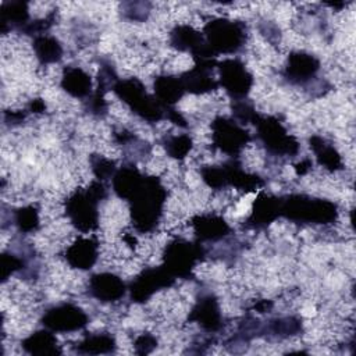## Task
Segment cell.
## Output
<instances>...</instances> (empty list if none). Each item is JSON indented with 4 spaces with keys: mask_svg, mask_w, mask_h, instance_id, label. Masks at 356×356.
<instances>
[{
    "mask_svg": "<svg viewBox=\"0 0 356 356\" xmlns=\"http://www.w3.org/2000/svg\"><path fill=\"white\" fill-rule=\"evenodd\" d=\"M167 192L157 177L143 178L142 185L132 195L129 202L131 218L135 229L140 234L150 232L163 216Z\"/></svg>",
    "mask_w": 356,
    "mask_h": 356,
    "instance_id": "6da1fadb",
    "label": "cell"
},
{
    "mask_svg": "<svg viewBox=\"0 0 356 356\" xmlns=\"http://www.w3.org/2000/svg\"><path fill=\"white\" fill-rule=\"evenodd\" d=\"M107 186L102 181H93L83 189L72 192L64 203V210L71 224L88 234L99 227V203L106 199Z\"/></svg>",
    "mask_w": 356,
    "mask_h": 356,
    "instance_id": "7a4b0ae2",
    "label": "cell"
},
{
    "mask_svg": "<svg viewBox=\"0 0 356 356\" xmlns=\"http://www.w3.org/2000/svg\"><path fill=\"white\" fill-rule=\"evenodd\" d=\"M281 217L293 222L328 225L337 220L338 207L327 199L295 193L281 196Z\"/></svg>",
    "mask_w": 356,
    "mask_h": 356,
    "instance_id": "3957f363",
    "label": "cell"
},
{
    "mask_svg": "<svg viewBox=\"0 0 356 356\" xmlns=\"http://www.w3.org/2000/svg\"><path fill=\"white\" fill-rule=\"evenodd\" d=\"M115 96L129 107V110L147 122H159L165 118L167 108H164L154 95L147 93L145 85L138 78L117 79L113 86Z\"/></svg>",
    "mask_w": 356,
    "mask_h": 356,
    "instance_id": "277c9868",
    "label": "cell"
},
{
    "mask_svg": "<svg viewBox=\"0 0 356 356\" xmlns=\"http://www.w3.org/2000/svg\"><path fill=\"white\" fill-rule=\"evenodd\" d=\"M200 175L203 182L211 189L232 186L238 191L252 192L264 186V179L257 174L245 171L236 159L225 161L221 165L202 167Z\"/></svg>",
    "mask_w": 356,
    "mask_h": 356,
    "instance_id": "5b68a950",
    "label": "cell"
},
{
    "mask_svg": "<svg viewBox=\"0 0 356 356\" xmlns=\"http://www.w3.org/2000/svg\"><path fill=\"white\" fill-rule=\"evenodd\" d=\"M204 43L210 53L217 57L218 54H234L239 51L246 42V25L236 19L213 18L206 22L203 32Z\"/></svg>",
    "mask_w": 356,
    "mask_h": 356,
    "instance_id": "8992f818",
    "label": "cell"
},
{
    "mask_svg": "<svg viewBox=\"0 0 356 356\" xmlns=\"http://www.w3.org/2000/svg\"><path fill=\"white\" fill-rule=\"evenodd\" d=\"M206 256V249L199 242L185 239L171 241L163 252V267L175 278H189L195 266Z\"/></svg>",
    "mask_w": 356,
    "mask_h": 356,
    "instance_id": "52a82bcc",
    "label": "cell"
},
{
    "mask_svg": "<svg viewBox=\"0 0 356 356\" xmlns=\"http://www.w3.org/2000/svg\"><path fill=\"white\" fill-rule=\"evenodd\" d=\"M256 136L264 146L266 152L275 157H289L299 152V142L289 135L282 122L274 115H260L254 122Z\"/></svg>",
    "mask_w": 356,
    "mask_h": 356,
    "instance_id": "ba28073f",
    "label": "cell"
},
{
    "mask_svg": "<svg viewBox=\"0 0 356 356\" xmlns=\"http://www.w3.org/2000/svg\"><path fill=\"white\" fill-rule=\"evenodd\" d=\"M250 139V132L234 118L218 115L211 122L213 146L232 159L238 157Z\"/></svg>",
    "mask_w": 356,
    "mask_h": 356,
    "instance_id": "9c48e42d",
    "label": "cell"
},
{
    "mask_svg": "<svg viewBox=\"0 0 356 356\" xmlns=\"http://www.w3.org/2000/svg\"><path fill=\"white\" fill-rule=\"evenodd\" d=\"M218 68V86H221L227 95L235 100L246 99L252 86L253 75L239 58H225L217 61Z\"/></svg>",
    "mask_w": 356,
    "mask_h": 356,
    "instance_id": "30bf717a",
    "label": "cell"
},
{
    "mask_svg": "<svg viewBox=\"0 0 356 356\" xmlns=\"http://www.w3.org/2000/svg\"><path fill=\"white\" fill-rule=\"evenodd\" d=\"M40 323L44 328L53 332H75L85 328L89 323L88 314L76 305L64 302L49 307L42 318Z\"/></svg>",
    "mask_w": 356,
    "mask_h": 356,
    "instance_id": "8fae6325",
    "label": "cell"
},
{
    "mask_svg": "<svg viewBox=\"0 0 356 356\" xmlns=\"http://www.w3.org/2000/svg\"><path fill=\"white\" fill-rule=\"evenodd\" d=\"M172 277L163 266L150 267L142 270L128 285L131 299L136 303L149 300L157 291L167 289L175 282Z\"/></svg>",
    "mask_w": 356,
    "mask_h": 356,
    "instance_id": "7c38bea8",
    "label": "cell"
},
{
    "mask_svg": "<svg viewBox=\"0 0 356 356\" xmlns=\"http://www.w3.org/2000/svg\"><path fill=\"white\" fill-rule=\"evenodd\" d=\"M320 65V60L312 53L296 50L288 56L282 75L289 83L303 86L316 78Z\"/></svg>",
    "mask_w": 356,
    "mask_h": 356,
    "instance_id": "4fadbf2b",
    "label": "cell"
},
{
    "mask_svg": "<svg viewBox=\"0 0 356 356\" xmlns=\"http://www.w3.org/2000/svg\"><path fill=\"white\" fill-rule=\"evenodd\" d=\"M128 285L114 273H97L89 278V295L102 303H114L125 296Z\"/></svg>",
    "mask_w": 356,
    "mask_h": 356,
    "instance_id": "5bb4252c",
    "label": "cell"
},
{
    "mask_svg": "<svg viewBox=\"0 0 356 356\" xmlns=\"http://www.w3.org/2000/svg\"><path fill=\"white\" fill-rule=\"evenodd\" d=\"M188 320L197 323L207 332L218 331L222 325V317L217 299L211 293L202 295L192 307Z\"/></svg>",
    "mask_w": 356,
    "mask_h": 356,
    "instance_id": "9a60e30c",
    "label": "cell"
},
{
    "mask_svg": "<svg viewBox=\"0 0 356 356\" xmlns=\"http://www.w3.org/2000/svg\"><path fill=\"white\" fill-rule=\"evenodd\" d=\"M192 227L196 236V242H217L227 238L231 232L228 222L214 213L197 214L192 218Z\"/></svg>",
    "mask_w": 356,
    "mask_h": 356,
    "instance_id": "2e32d148",
    "label": "cell"
},
{
    "mask_svg": "<svg viewBox=\"0 0 356 356\" xmlns=\"http://www.w3.org/2000/svg\"><path fill=\"white\" fill-rule=\"evenodd\" d=\"M281 217V196L260 192L253 202L248 227L264 228Z\"/></svg>",
    "mask_w": 356,
    "mask_h": 356,
    "instance_id": "e0dca14e",
    "label": "cell"
},
{
    "mask_svg": "<svg viewBox=\"0 0 356 356\" xmlns=\"http://www.w3.org/2000/svg\"><path fill=\"white\" fill-rule=\"evenodd\" d=\"M64 256L71 267L89 270L99 259V242L90 236H79L65 249Z\"/></svg>",
    "mask_w": 356,
    "mask_h": 356,
    "instance_id": "ac0fdd59",
    "label": "cell"
},
{
    "mask_svg": "<svg viewBox=\"0 0 356 356\" xmlns=\"http://www.w3.org/2000/svg\"><path fill=\"white\" fill-rule=\"evenodd\" d=\"M145 175L135 167L132 163H127L117 168L115 174L111 178L114 193L122 199L129 200L136 189L142 185Z\"/></svg>",
    "mask_w": 356,
    "mask_h": 356,
    "instance_id": "d6986e66",
    "label": "cell"
},
{
    "mask_svg": "<svg viewBox=\"0 0 356 356\" xmlns=\"http://www.w3.org/2000/svg\"><path fill=\"white\" fill-rule=\"evenodd\" d=\"M60 86L75 99H88L93 93L90 75L81 67H65L61 75Z\"/></svg>",
    "mask_w": 356,
    "mask_h": 356,
    "instance_id": "ffe728a7",
    "label": "cell"
},
{
    "mask_svg": "<svg viewBox=\"0 0 356 356\" xmlns=\"http://www.w3.org/2000/svg\"><path fill=\"white\" fill-rule=\"evenodd\" d=\"M153 95L164 108H171L186 93L181 76L160 75L153 82Z\"/></svg>",
    "mask_w": 356,
    "mask_h": 356,
    "instance_id": "44dd1931",
    "label": "cell"
},
{
    "mask_svg": "<svg viewBox=\"0 0 356 356\" xmlns=\"http://www.w3.org/2000/svg\"><path fill=\"white\" fill-rule=\"evenodd\" d=\"M310 147L313 153L316 154V159L320 165H323L328 171H339L343 168V161L339 154V152L335 149V146L328 142L325 138L313 135L309 139Z\"/></svg>",
    "mask_w": 356,
    "mask_h": 356,
    "instance_id": "7402d4cb",
    "label": "cell"
},
{
    "mask_svg": "<svg viewBox=\"0 0 356 356\" xmlns=\"http://www.w3.org/2000/svg\"><path fill=\"white\" fill-rule=\"evenodd\" d=\"M22 349L29 355H60L61 349L57 345L54 332L44 328L35 331L21 342Z\"/></svg>",
    "mask_w": 356,
    "mask_h": 356,
    "instance_id": "603a6c76",
    "label": "cell"
},
{
    "mask_svg": "<svg viewBox=\"0 0 356 356\" xmlns=\"http://www.w3.org/2000/svg\"><path fill=\"white\" fill-rule=\"evenodd\" d=\"M29 24V8L25 1H3L1 4V31H24Z\"/></svg>",
    "mask_w": 356,
    "mask_h": 356,
    "instance_id": "cb8c5ba5",
    "label": "cell"
},
{
    "mask_svg": "<svg viewBox=\"0 0 356 356\" xmlns=\"http://www.w3.org/2000/svg\"><path fill=\"white\" fill-rule=\"evenodd\" d=\"M32 46L40 64H54L58 63L63 57V46L54 36L46 33L35 36Z\"/></svg>",
    "mask_w": 356,
    "mask_h": 356,
    "instance_id": "d4e9b609",
    "label": "cell"
},
{
    "mask_svg": "<svg viewBox=\"0 0 356 356\" xmlns=\"http://www.w3.org/2000/svg\"><path fill=\"white\" fill-rule=\"evenodd\" d=\"M302 331V321L293 316L275 317L266 321L264 327H259V332H266V335L275 338H288L296 335Z\"/></svg>",
    "mask_w": 356,
    "mask_h": 356,
    "instance_id": "484cf974",
    "label": "cell"
},
{
    "mask_svg": "<svg viewBox=\"0 0 356 356\" xmlns=\"http://www.w3.org/2000/svg\"><path fill=\"white\" fill-rule=\"evenodd\" d=\"M115 338L108 332H97L86 335L76 346L78 353L83 355H102L113 353L115 350Z\"/></svg>",
    "mask_w": 356,
    "mask_h": 356,
    "instance_id": "4316f807",
    "label": "cell"
},
{
    "mask_svg": "<svg viewBox=\"0 0 356 356\" xmlns=\"http://www.w3.org/2000/svg\"><path fill=\"white\" fill-rule=\"evenodd\" d=\"M163 146L167 154L177 160H184L193 147V140L186 134L165 135L163 138Z\"/></svg>",
    "mask_w": 356,
    "mask_h": 356,
    "instance_id": "83f0119b",
    "label": "cell"
},
{
    "mask_svg": "<svg viewBox=\"0 0 356 356\" xmlns=\"http://www.w3.org/2000/svg\"><path fill=\"white\" fill-rule=\"evenodd\" d=\"M14 224L18 231L31 234L39 228V211L35 206H22L14 211Z\"/></svg>",
    "mask_w": 356,
    "mask_h": 356,
    "instance_id": "f1b7e54d",
    "label": "cell"
},
{
    "mask_svg": "<svg viewBox=\"0 0 356 356\" xmlns=\"http://www.w3.org/2000/svg\"><path fill=\"white\" fill-rule=\"evenodd\" d=\"M89 161H90L92 172L97 181H102V182L108 181L113 178V175L117 171L115 161L111 159H107L102 154H92Z\"/></svg>",
    "mask_w": 356,
    "mask_h": 356,
    "instance_id": "f546056e",
    "label": "cell"
},
{
    "mask_svg": "<svg viewBox=\"0 0 356 356\" xmlns=\"http://www.w3.org/2000/svg\"><path fill=\"white\" fill-rule=\"evenodd\" d=\"M25 268V261L14 253H3L1 256V278L6 281L11 274L17 271H22Z\"/></svg>",
    "mask_w": 356,
    "mask_h": 356,
    "instance_id": "4dcf8cb0",
    "label": "cell"
},
{
    "mask_svg": "<svg viewBox=\"0 0 356 356\" xmlns=\"http://www.w3.org/2000/svg\"><path fill=\"white\" fill-rule=\"evenodd\" d=\"M134 346L136 353H149L157 346V339L152 334L143 332L135 339Z\"/></svg>",
    "mask_w": 356,
    "mask_h": 356,
    "instance_id": "1f68e13d",
    "label": "cell"
},
{
    "mask_svg": "<svg viewBox=\"0 0 356 356\" xmlns=\"http://www.w3.org/2000/svg\"><path fill=\"white\" fill-rule=\"evenodd\" d=\"M44 102L40 99H35L29 103V111L31 113H43L44 111Z\"/></svg>",
    "mask_w": 356,
    "mask_h": 356,
    "instance_id": "d6a6232c",
    "label": "cell"
},
{
    "mask_svg": "<svg viewBox=\"0 0 356 356\" xmlns=\"http://www.w3.org/2000/svg\"><path fill=\"white\" fill-rule=\"evenodd\" d=\"M310 167H312V163H310V160H303V161H300V163L298 164V167H296V171H298V174L303 175V174H306V172L310 170Z\"/></svg>",
    "mask_w": 356,
    "mask_h": 356,
    "instance_id": "836d02e7",
    "label": "cell"
}]
</instances>
